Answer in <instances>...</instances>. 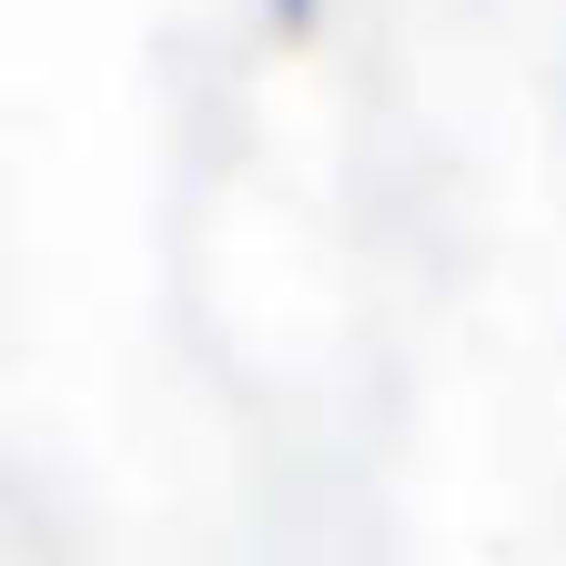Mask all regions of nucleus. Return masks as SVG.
Here are the masks:
<instances>
[{"label":"nucleus","mask_w":566,"mask_h":566,"mask_svg":"<svg viewBox=\"0 0 566 566\" xmlns=\"http://www.w3.org/2000/svg\"><path fill=\"white\" fill-rule=\"evenodd\" d=\"M263 11H273V31H314V11H324V0H263Z\"/></svg>","instance_id":"1"}]
</instances>
